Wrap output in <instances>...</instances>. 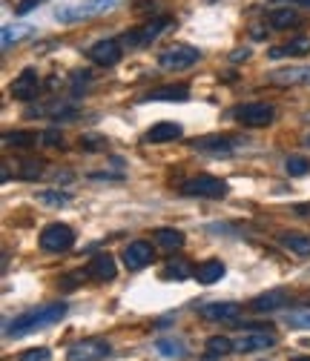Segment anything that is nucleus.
Masks as SVG:
<instances>
[{
	"mask_svg": "<svg viewBox=\"0 0 310 361\" xmlns=\"http://www.w3.org/2000/svg\"><path fill=\"white\" fill-rule=\"evenodd\" d=\"M193 149L198 152H210V155H230L236 149L233 138H225V135H207V138H196Z\"/></svg>",
	"mask_w": 310,
	"mask_h": 361,
	"instance_id": "nucleus-16",
	"label": "nucleus"
},
{
	"mask_svg": "<svg viewBox=\"0 0 310 361\" xmlns=\"http://www.w3.org/2000/svg\"><path fill=\"white\" fill-rule=\"evenodd\" d=\"M155 252H153V244L147 241H132L126 250H124V267L129 273H136V269H144L147 264H153Z\"/></svg>",
	"mask_w": 310,
	"mask_h": 361,
	"instance_id": "nucleus-12",
	"label": "nucleus"
},
{
	"mask_svg": "<svg viewBox=\"0 0 310 361\" xmlns=\"http://www.w3.org/2000/svg\"><path fill=\"white\" fill-rule=\"evenodd\" d=\"M285 304H287V293H285V290H270V293L258 295L250 307H253L256 312H273V310H282Z\"/></svg>",
	"mask_w": 310,
	"mask_h": 361,
	"instance_id": "nucleus-21",
	"label": "nucleus"
},
{
	"mask_svg": "<svg viewBox=\"0 0 310 361\" xmlns=\"http://www.w3.org/2000/svg\"><path fill=\"white\" fill-rule=\"evenodd\" d=\"M35 6H40V0H20V4L15 6V12H18V15H26V12H32Z\"/></svg>",
	"mask_w": 310,
	"mask_h": 361,
	"instance_id": "nucleus-37",
	"label": "nucleus"
},
{
	"mask_svg": "<svg viewBox=\"0 0 310 361\" xmlns=\"http://www.w3.org/2000/svg\"><path fill=\"white\" fill-rule=\"evenodd\" d=\"M276 333L273 330H247L239 341H233V347L239 350V353H258V350H270V347H276Z\"/></svg>",
	"mask_w": 310,
	"mask_h": 361,
	"instance_id": "nucleus-9",
	"label": "nucleus"
},
{
	"mask_svg": "<svg viewBox=\"0 0 310 361\" xmlns=\"http://www.w3.org/2000/svg\"><path fill=\"white\" fill-rule=\"evenodd\" d=\"M109 353H112V344L109 341H104V338H83V341H78V344L69 347L66 358L69 361H101Z\"/></svg>",
	"mask_w": 310,
	"mask_h": 361,
	"instance_id": "nucleus-8",
	"label": "nucleus"
},
{
	"mask_svg": "<svg viewBox=\"0 0 310 361\" xmlns=\"http://www.w3.org/2000/svg\"><path fill=\"white\" fill-rule=\"evenodd\" d=\"M32 29L29 26H18V29H12V26H4V49H9L12 47V40H20V37H26Z\"/></svg>",
	"mask_w": 310,
	"mask_h": 361,
	"instance_id": "nucleus-33",
	"label": "nucleus"
},
{
	"mask_svg": "<svg viewBox=\"0 0 310 361\" xmlns=\"http://www.w3.org/2000/svg\"><path fill=\"white\" fill-rule=\"evenodd\" d=\"M86 276H93L95 281H115L118 279V267H115V258L109 252H98L90 267H86Z\"/></svg>",
	"mask_w": 310,
	"mask_h": 361,
	"instance_id": "nucleus-14",
	"label": "nucleus"
},
{
	"mask_svg": "<svg viewBox=\"0 0 310 361\" xmlns=\"http://www.w3.org/2000/svg\"><path fill=\"white\" fill-rule=\"evenodd\" d=\"M153 238H155V244L164 247V250H179V247H184V241H187L181 230H172V227H161V230H155Z\"/></svg>",
	"mask_w": 310,
	"mask_h": 361,
	"instance_id": "nucleus-24",
	"label": "nucleus"
},
{
	"mask_svg": "<svg viewBox=\"0 0 310 361\" xmlns=\"http://www.w3.org/2000/svg\"><path fill=\"white\" fill-rule=\"evenodd\" d=\"M304 147H310V135H307V138H304Z\"/></svg>",
	"mask_w": 310,
	"mask_h": 361,
	"instance_id": "nucleus-44",
	"label": "nucleus"
},
{
	"mask_svg": "<svg viewBox=\"0 0 310 361\" xmlns=\"http://www.w3.org/2000/svg\"><path fill=\"white\" fill-rule=\"evenodd\" d=\"M184 195H198V198H225L227 195V180H221L215 175H196L187 178L181 184Z\"/></svg>",
	"mask_w": 310,
	"mask_h": 361,
	"instance_id": "nucleus-4",
	"label": "nucleus"
},
{
	"mask_svg": "<svg viewBox=\"0 0 310 361\" xmlns=\"http://www.w3.org/2000/svg\"><path fill=\"white\" fill-rule=\"evenodd\" d=\"M40 138H43V144H49V147H64V138H61V132H58V129L43 132Z\"/></svg>",
	"mask_w": 310,
	"mask_h": 361,
	"instance_id": "nucleus-36",
	"label": "nucleus"
},
{
	"mask_svg": "<svg viewBox=\"0 0 310 361\" xmlns=\"http://www.w3.org/2000/svg\"><path fill=\"white\" fill-rule=\"evenodd\" d=\"M190 98V89L184 83L179 86H161V89H153V92H147L141 101H187Z\"/></svg>",
	"mask_w": 310,
	"mask_h": 361,
	"instance_id": "nucleus-22",
	"label": "nucleus"
},
{
	"mask_svg": "<svg viewBox=\"0 0 310 361\" xmlns=\"http://www.w3.org/2000/svg\"><path fill=\"white\" fill-rule=\"evenodd\" d=\"M81 149L83 152H107L109 149V141L101 138V135H83V138H81Z\"/></svg>",
	"mask_w": 310,
	"mask_h": 361,
	"instance_id": "nucleus-29",
	"label": "nucleus"
},
{
	"mask_svg": "<svg viewBox=\"0 0 310 361\" xmlns=\"http://www.w3.org/2000/svg\"><path fill=\"white\" fill-rule=\"evenodd\" d=\"M49 358H52V353L47 347H35V350H26L18 355V361H49Z\"/></svg>",
	"mask_w": 310,
	"mask_h": 361,
	"instance_id": "nucleus-34",
	"label": "nucleus"
},
{
	"mask_svg": "<svg viewBox=\"0 0 310 361\" xmlns=\"http://www.w3.org/2000/svg\"><path fill=\"white\" fill-rule=\"evenodd\" d=\"M121 0H78V4H72L69 9H58V20L61 23H78V20H90L101 12H109L112 6H118Z\"/></svg>",
	"mask_w": 310,
	"mask_h": 361,
	"instance_id": "nucleus-3",
	"label": "nucleus"
},
{
	"mask_svg": "<svg viewBox=\"0 0 310 361\" xmlns=\"http://www.w3.org/2000/svg\"><path fill=\"white\" fill-rule=\"evenodd\" d=\"M268 23L273 26V29H290V26H296L299 23V12L296 9H273L270 15H268Z\"/></svg>",
	"mask_w": 310,
	"mask_h": 361,
	"instance_id": "nucleus-25",
	"label": "nucleus"
},
{
	"mask_svg": "<svg viewBox=\"0 0 310 361\" xmlns=\"http://www.w3.org/2000/svg\"><path fill=\"white\" fill-rule=\"evenodd\" d=\"M12 178V172H9V166L4 164V166H0V180H4V184H6V180Z\"/></svg>",
	"mask_w": 310,
	"mask_h": 361,
	"instance_id": "nucleus-42",
	"label": "nucleus"
},
{
	"mask_svg": "<svg viewBox=\"0 0 310 361\" xmlns=\"http://www.w3.org/2000/svg\"><path fill=\"white\" fill-rule=\"evenodd\" d=\"M78 279H83V273H72V276H69V281H64V290L78 287Z\"/></svg>",
	"mask_w": 310,
	"mask_h": 361,
	"instance_id": "nucleus-38",
	"label": "nucleus"
},
{
	"mask_svg": "<svg viewBox=\"0 0 310 361\" xmlns=\"http://www.w3.org/2000/svg\"><path fill=\"white\" fill-rule=\"evenodd\" d=\"M273 4H296V6H304V9H310V0H273Z\"/></svg>",
	"mask_w": 310,
	"mask_h": 361,
	"instance_id": "nucleus-40",
	"label": "nucleus"
},
{
	"mask_svg": "<svg viewBox=\"0 0 310 361\" xmlns=\"http://www.w3.org/2000/svg\"><path fill=\"white\" fill-rule=\"evenodd\" d=\"M307 52H310V35H299L290 43H282V47L270 49V58L273 61H279V58H302Z\"/></svg>",
	"mask_w": 310,
	"mask_h": 361,
	"instance_id": "nucleus-18",
	"label": "nucleus"
},
{
	"mask_svg": "<svg viewBox=\"0 0 310 361\" xmlns=\"http://www.w3.org/2000/svg\"><path fill=\"white\" fill-rule=\"evenodd\" d=\"M37 201L47 207H64V204H69V195L66 192H37Z\"/></svg>",
	"mask_w": 310,
	"mask_h": 361,
	"instance_id": "nucleus-32",
	"label": "nucleus"
},
{
	"mask_svg": "<svg viewBox=\"0 0 310 361\" xmlns=\"http://www.w3.org/2000/svg\"><path fill=\"white\" fill-rule=\"evenodd\" d=\"M9 92H12L18 101H35V98L40 95V75H37L35 69H23V72L12 80Z\"/></svg>",
	"mask_w": 310,
	"mask_h": 361,
	"instance_id": "nucleus-11",
	"label": "nucleus"
},
{
	"mask_svg": "<svg viewBox=\"0 0 310 361\" xmlns=\"http://www.w3.org/2000/svg\"><path fill=\"white\" fill-rule=\"evenodd\" d=\"M198 315L207 322H236L242 315V307L236 301H213V304L198 307Z\"/></svg>",
	"mask_w": 310,
	"mask_h": 361,
	"instance_id": "nucleus-13",
	"label": "nucleus"
},
{
	"mask_svg": "<svg viewBox=\"0 0 310 361\" xmlns=\"http://www.w3.org/2000/svg\"><path fill=\"white\" fill-rule=\"evenodd\" d=\"M290 361H310V355H296V358H290Z\"/></svg>",
	"mask_w": 310,
	"mask_h": 361,
	"instance_id": "nucleus-43",
	"label": "nucleus"
},
{
	"mask_svg": "<svg viewBox=\"0 0 310 361\" xmlns=\"http://www.w3.org/2000/svg\"><path fill=\"white\" fill-rule=\"evenodd\" d=\"M4 141H6V147H18V149H26V147L37 144V132H9Z\"/></svg>",
	"mask_w": 310,
	"mask_h": 361,
	"instance_id": "nucleus-28",
	"label": "nucleus"
},
{
	"mask_svg": "<svg viewBox=\"0 0 310 361\" xmlns=\"http://www.w3.org/2000/svg\"><path fill=\"white\" fill-rule=\"evenodd\" d=\"M204 347H207V355H210V358H218V355H227L230 350H236V347H233V341H230L227 336H210Z\"/></svg>",
	"mask_w": 310,
	"mask_h": 361,
	"instance_id": "nucleus-26",
	"label": "nucleus"
},
{
	"mask_svg": "<svg viewBox=\"0 0 310 361\" xmlns=\"http://www.w3.org/2000/svg\"><path fill=\"white\" fill-rule=\"evenodd\" d=\"M155 350H158L161 355H167V358H184V355H187V350H184L181 341H158Z\"/></svg>",
	"mask_w": 310,
	"mask_h": 361,
	"instance_id": "nucleus-30",
	"label": "nucleus"
},
{
	"mask_svg": "<svg viewBox=\"0 0 310 361\" xmlns=\"http://www.w3.org/2000/svg\"><path fill=\"white\" fill-rule=\"evenodd\" d=\"M64 315H66V304H64V301L43 304V307H37V310H29V312L18 315V319L6 327V336H9V338L29 336V333H35V330H40V327H49V324L61 322Z\"/></svg>",
	"mask_w": 310,
	"mask_h": 361,
	"instance_id": "nucleus-1",
	"label": "nucleus"
},
{
	"mask_svg": "<svg viewBox=\"0 0 310 361\" xmlns=\"http://www.w3.org/2000/svg\"><path fill=\"white\" fill-rule=\"evenodd\" d=\"M198 61V49L187 47V43H172L169 49H164L158 55V66L167 69V72H179V69H187Z\"/></svg>",
	"mask_w": 310,
	"mask_h": 361,
	"instance_id": "nucleus-5",
	"label": "nucleus"
},
{
	"mask_svg": "<svg viewBox=\"0 0 310 361\" xmlns=\"http://www.w3.org/2000/svg\"><path fill=\"white\" fill-rule=\"evenodd\" d=\"M270 83L279 86H310V66H293V69H276L270 72Z\"/></svg>",
	"mask_w": 310,
	"mask_h": 361,
	"instance_id": "nucleus-17",
	"label": "nucleus"
},
{
	"mask_svg": "<svg viewBox=\"0 0 310 361\" xmlns=\"http://www.w3.org/2000/svg\"><path fill=\"white\" fill-rule=\"evenodd\" d=\"M193 273H196V269H193L181 255H175V258H169V261L164 264L161 279H164V281H187V279H193Z\"/></svg>",
	"mask_w": 310,
	"mask_h": 361,
	"instance_id": "nucleus-19",
	"label": "nucleus"
},
{
	"mask_svg": "<svg viewBox=\"0 0 310 361\" xmlns=\"http://www.w3.org/2000/svg\"><path fill=\"white\" fill-rule=\"evenodd\" d=\"M285 169H287L290 178H302V175L310 172V164H307L304 158H299V155H290V158L285 161Z\"/></svg>",
	"mask_w": 310,
	"mask_h": 361,
	"instance_id": "nucleus-31",
	"label": "nucleus"
},
{
	"mask_svg": "<svg viewBox=\"0 0 310 361\" xmlns=\"http://www.w3.org/2000/svg\"><path fill=\"white\" fill-rule=\"evenodd\" d=\"M293 327H310V315H296V319H293Z\"/></svg>",
	"mask_w": 310,
	"mask_h": 361,
	"instance_id": "nucleus-39",
	"label": "nucleus"
},
{
	"mask_svg": "<svg viewBox=\"0 0 310 361\" xmlns=\"http://www.w3.org/2000/svg\"><path fill=\"white\" fill-rule=\"evenodd\" d=\"M172 26V18H155V20H150V23H144V26H138V29H132V32H124L121 35V47H126V49H141V47H150L153 40H158L167 29Z\"/></svg>",
	"mask_w": 310,
	"mask_h": 361,
	"instance_id": "nucleus-2",
	"label": "nucleus"
},
{
	"mask_svg": "<svg viewBox=\"0 0 310 361\" xmlns=\"http://www.w3.org/2000/svg\"><path fill=\"white\" fill-rule=\"evenodd\" d=\"M233 118L244 126H270L276 118V109L270 104H242L233 109Z\"/></svg>",
	"mask_w": 310,
	"mask_h": 361,
	"instance_id": "nucleus-7",
	"label": "nucleus"
},
{
	"mask_svg": "<svg viewBox=\"0 0 310 361\" xmlns=\"http://www.w3.org/2000/svg\"><path fill=\"white\" fill-rule=\"evenodd\" d=\"M279 244L285 250H290L293 255H302V258L310 255V235H304V233H282L279 235Z\"/></svg>",
	"mask_w": 310,
	"mask_h": 361,
	"instance_id": "nucleus-23",
	"label": "nucleus"
},
{
	"mask_svg": "<svg viewBox=\"0 0 310 361\" xmlns=\"http://www.w3.org/2000/svg\"><path fill=\"white\" fill-rule=\"evenodd\" d=\"M86 55H90V61L98 66H115L124 55V47H121V40H98L86 49Z\"/></svg>",
	"mask_w": 310,
	"mask_h": 361,
	"instance_id": "nucleus-10",
	"label": "nucleus"
},
{
	"mask_svg": "<svg viewBox=\"0 0 310 361\" xmlns=\"http://www.w3.org/2000/svg\"><path fill=\"white\" fill-rule=\"evenodd\" d=\"M193 279H196L198 284H215V281H221V279H225V264H221L218 258L201 261V264L196 267V273H193Z\"/></svg>",
	"mask_w": 310,
	"mask_h": 361,
	"instance_id": "nucleus-20",
	"label": "nucleus"
},
{
	"mask_svg": "<svg viewBox=\"0 0 310 361\" xmlns=\"http://www.w3.org/2000/svg\"><path fill=\"white\" fill-rule=\"evenodd\" d=\"M40 175H43V161H40V158H26V161H20L18 178H23V180H37Z\"/></svg>",
	"mask_w": 310,
	"mask_h": 361,
	"instance_id": "nucleus-27",
	"label": "nucleus"
},
{
	"mask_svg": "<svg viewBox=\"0 0 310 361\" xmlns=\"http://www.w3.org/2000/svg\"><path fill=\"white\" fill-rule=\"evenodd\" d=\"M181 123H175V121H161V123H155V126H150L147 129V135H144V141L147 144H169V141H179L181 138Z\"/></svg>",
	"mask_w": 310,
	"mask_h": 361,
	"instance_id": "nucleus-15",
	"label": "nucleus"
},
{
	"mask_svg": "<svg viewBox=\"0 0 310 361\" xmlns=\"http://www.w3.org/2000/svg\"><path fill=\"white\" fill-rule=\"evenodd\" d=\"M250 58V49H239V52H233V61H247Z\"/></svg>",
	"mask_w": 310,
	"mask_h": 361,
	"instance_id": "nucleus-41",
	"label": "nucleus"
},
{
	"mask_svg": "<svg viewBox=\"0 0 310 361\" xmlns=\"http://www.w3.org/2000/svg\"><path fill=\"white\" fill-rule=\"evenodd\" d=\"M40 247L47 252H66L75 247V233L69 224H49L47 230L40 233Z\"/></svg>",
	"mask_w": 310,
	"mask_h": 361,
	"instance_id": "nucleus-6",
	"label": "nucleus"
},
{
	"mask_svg": "<svg viewBox=\"0 0 310 361\" xmlns=\"http://www.w3.org/2000/svg\"><path fill=\"white\" fill-rule=\"evenodd\" d=\"M158 0H138V4L136 6H132V12H136V15H153V12H158Z\"/></svg>",
	"mask_w": 310,
	"mask_h": 361,
	"instance_id": "nucleus-35",
	"label": "nucleus"
}]
</instances>
